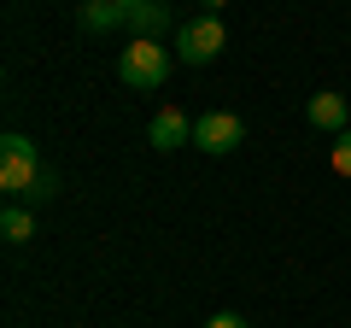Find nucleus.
<instances>
[{"label":"nucleus","mask_w":351,"mask_h":328,"mask_svg":"<svg viewBox=\"0 0 351 328\" xmlns=\"http://www.w3.org/2000/svg\"><path fill=\"white\" fill-rule=\"evenodd\" d=\"M0 194L6 200H53L59 194V176H53L47 164L36 159V141L29 135H0Z\"/></svg>","instance_id":"nucleus-1"},{"label":"nucleus","mask_w":351,"mask_h":328,"mask_svg":"<svg viewBox=\"0 0 351 328\" xmlns=\"http://www.w3.org/2000/svg\"><path fill=\"white\" fill-rule=\"evenodd\" d=\"M117 76H123L129 89H141V94L164 89V82H170V47H164V41H129V47L117 53Z\"/></svg>","instance_id":"nucleus-2"},{"label":"nucleus","mask_w":351,"mask_h":328,"mask_svg":"<svg viewBox=\"0 0 351 328\" xmlns=\"http://www.w3.org/2000/svg\"><path fill=\"white\" fill-rule=\"evenodd\" d=\"M223 47H228L223 18H193V24L176 30V59H182V65H211Z\"/></svg>","instance_id":"nucleus-3"},{"label":"nucleus","mask_w":351,"mask_h":328,"mask_svg":"<svg viewBox=\"0 0 351 328\" xmlns=\"http://www.w3.org/2000/svg\"><path fill=\"white\" fill-rule=\"evenodd\" d=\"M240 141H246V124H240L234 112H205L199 124H193V147L199 152H217V159H223V152H234Z\"/></svg>","instance_id":"nucleus-4"},{"label":"nucleus","mask_w":351,"mask_h":328,"mask_svg":"<svg viewBox=\"0 0 351 328\" xmlns=\"http://www.w3.org/2000/svg\"><path fill=\"white\" fill-rule=\"evenodd\" d=\"M304 117H311L316 129H328V135H346V129H351V106H346V94H334V89L311 94V106H304Z\"/></svg>","instance_id":"nucleus-5"},{"label":"nucleus","mask_w":351,"mask_h":328,"mask_svg":"<svg viewBox=\"0 0 351 328\" xmlns=\"http://www.w3.org/2000/svg\"><path fill=\"white\" fill-rule=\"evenodd\" d=\"M147 141H152L158 152H176V147H188V141H193V124L176 112V106H164V112L147 124Z\"/></svg>","instance_id":"nucleus-6"},{"label":"nucleus","mask_w":351,"mask_h":328,"mask_svg":"<svg viewBox=\"0 0 351 328\" xmlns=\"http://www.w3.org/2000/svg\"><path fill=\"white\" fill-rule=\"evenodd\" d=\"M129 30H135V41H158L164 30H170V6H158V0L129 6Z\"/></svg>","instance_id":"nucleus-7"},{"label":"nucleus","mask_w":351,"mask_h":328,"mask_svg":"<svg viewBox=\"0 0 351 328\" xmlns=\"http://www.w3.org/2000/svg\"><path fill=\"white\" fill-rule=\"evenodd\" d=\"M117 24H129V6H117V0H88L82 6V30H117Z\"/></svg>","instance_id":"nucleus-8"},{"label":"nucleus","mask_w":351,"mask_h":328,"mask_svg":"<svg viewBox=\"0 0 351 328\" xmlns=\"http://www.w3.org/2000/svg\"><path fill=\"white\" fill-rule=\"evenodd\" d=\"M0 235L12 240V246H24V240L36 235V217H29L24 205H6V217H0Z\"/></svg>","instance_id":"nucleus-9"},{"label":"nucleus","mask_w":351,"mask_h":328,"mask_svg":"<svg viewBox=\"0 0 351 328\" xmlns=\"http://www.w3.org/2000/svg\"><path fill=\"white\" fill-rule=\"evenodd\" d=\"M334 170L351 182V129H346V135H334Z\"/></svg>","instance_id":"nucleus-10"},{"label":"nucleus","mask_w":351,"mask_h":328,"mask_svg":"<svg viewBox=\"0 0 351 328\" xmlns=\"http://www.w3.org/2000/svg\"><path fill=\"white\" fill-rule=\"evenodd\" d=\"M205 328H252V323H246V316H234V311H217Z\"/></svg>","instance_id":"nucleus-11"},{"label":"nucleus","mask_w":351,"mask_h":328,"mask_svg":"<svg viewBox=\"0 0 351 328\" xmlns=\"http://www.w3.org/2000/svg\"><path fill=\"white\" fill-rule=\"evenodd\" d=\"M205 6H211V12H223V6H228V0H205Z\"/></svg>","instance_id":"nucleus-12"},{"label":"nucleus","mask_w":351,"mask_h":328,"mask_svg":"<svg viewBox=\"0 0 351 328\" xmlns=\"http://www.w3.org/2000/svg\"><path fill=\"white\" fill-rule=\"evenodd\" d=\"M117 6H141V0H117Z\"/></svg>","instance_id":"nucleus-13"}]
</instances>
